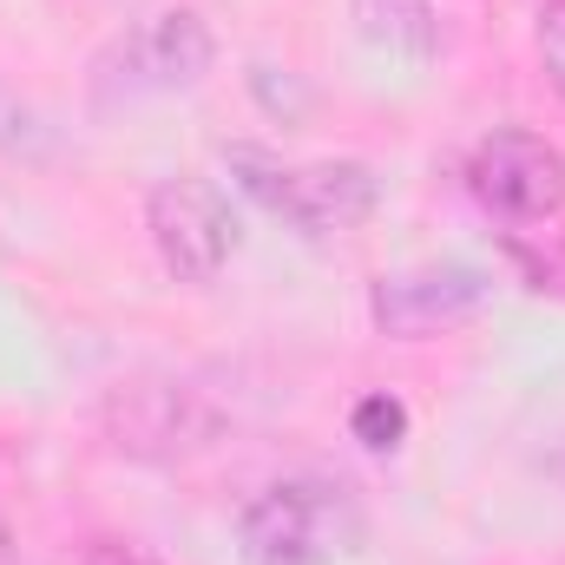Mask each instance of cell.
<instances>
[{"label": "cell", "instance_id": "obj_1", "mask_svg": "<svg viewBox=\"0 0 565 565\" xmlns=\"http://www.w3.org/2000/svg\"><path fill=\"white\" fill-rule=\"evenodd\" d=\"M369 540L362 500L329 473H289L270 480L237 513V553L244 565H349Z\"/></svg>", "mask_w": 565, "mask_h": 565}, {"label": "cell", "instance_id": "obj_2", "mask_svg": "<svg viewBox=\"0 0 565 565\" xmlns=\"http://www.w3.org/2000/svg\"><path fill=\"white\" fill-rule=\"evenodd\" d=\"M231 171H237V184H244L270 217H282V224L302 231V237H342V231L369 224L375 204H382L375 171L355 164V158L282 164V158L257 151V145H237V151H231Z\"/></svg>", "mask_w": 565, "mask_h": 565}, {"label": "cell", "instance_id": "obj_3", "mask_svg": "<svg viewBox=\"0 0 565 565\" xmlns=\"http://www.w3.org/2000/svg\"><path fill=\"white\" fill-rule=\"evenodd\" d=\"M145 231L178 282H217L237 250V217L204 178H164L145 198Z\"/></svg>", "mask_w": 565, "mask_h": 565}, {"label": "cell", "instance_id": "obj_4", "mask_svg": "<svg viewBox=\"0 0 565 565\" xmlns=\"http://www.w3.org/2000/svg\"><path fill=\"white\" fill-rule=\"evenodd\" d=\"M467 191L507 224H546L565 211V151L540 132H487L467 158Z\"/></svg>", "mask_w": 565, "mask_h": 565}, {"label": "cell", "instance_id": "obj_5", "mask_svg": "<svg viewBox=\"0 0 565 565\" xmlns=\"http://www.w3.org/2000/svg\"><path fill=\"white\" fill-rule=\"evenodd\" d=\"M211 60H217V40H211L204 13L198 7H164V13L139 20L99 60V73H106L113 93L139 99V93H191L211 73Z\"/></svg>", "mask_w": 565, "mask_h": 565}, {"label": "cell", "instance_id": "obj_6", "mask_svg": "<svg viewBox=\"0 0 565 565\" xmlns=\"http://www.w3.org/2000/svg\"><path fill=\"white\" fill-rule=\"evenodd\" d=\"M487 296H493V282L473 264H422V270H395V277L375 282L369 289V316L395 342H427V335L480 316Z\"/></svg>", "mask_w": 565, "mask_h": 565}, {"label": "cell", "instance_id": "obj_7", "mask_svg": "<svg viewBox=\"0 0 565 565\" xmlns=\"http://www.w3.org/2000/svg\"><path fill=\"white\" fill-rule=\"evenodd\" d=\"M106 422H113V447L119 454H139V460L198 454L217 434V415L184 382H132V388H119L113 408H106Z\"/></svg>", "mask_w": 565, "mask_h": 565}, {"label": "cell", "instance_id": "obj_8", "mask_svg": "<svg viewBox=\"0 0 565 565\" xmlns=\"http://www.w3.org/2000/svg\"><path fill=\"white\" fill-rule=\"evenodd\" d=\"M355 20L375 46L402 53V60H427L440 46V20L434 0H355Z\"/></svg>", "mask_w": 565, "mask_h": 565}, {"label": "cell", "instance_id": "obj_9", "mask_svg": "<svg viewBox=\"0 0 565 565\" xmlns=\"http://www.w3.org/2000/svg\"><path fill=\"white\" fill-rule=\"evenodd\" d=\"M349 427H355V440H362V447L395 454V447L408 440V408H402L395 395H362V402H355V415H349Z\"/></svg>", "mask_w": 565, "mask_h": 565}, {"label": "cell", "instance_id": "obj_10", "mask_svg": "<svg viewBox=\"0 0 565 565\" xmlns=\"http://www.w3.org/2000/svg\"><path fill=\"white\" fill-rule=\"evenodd\" d=\"M0 151H7V158H40V151H46V126H40L7 86H0Z\"/></svg>", "mask_w": 565, "mask_h": 565}, {"label": "cell", "instance_id": "obj_11", "mask_svg": "<svg viewBox=\"0 0 565 565\" xmlns=\"http://www.w3.org/2000/svg\"><path fill=\"white\" fill-rule=\"evenodd\" d=\"M540 66L553 79V93L565 99V0H546L540 7Z\"/></svg>", "mask_w": 565, "mask_h": 565}]
</instances>
